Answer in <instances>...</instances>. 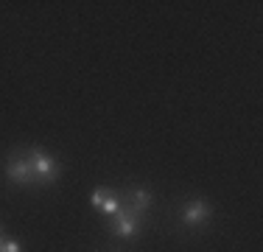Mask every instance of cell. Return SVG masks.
<instances>
[{"instance_id": "cell-5", "label": "cell", "mask_w": 263, "mask_h": 252, "mask_svg": "<svg viewBox=\"0 0 263 252\" xmlns=\"http://www.w3.org/2000/svg\"><path fill=\"white\" fill-rule=\"evenodd\" d=\"M135 202H137V210H146L148 202H152V196H148L146 191H137V193H135Z\"/></svg>"}, {"instance_id": "cell-3", "label": "cell", "mask_w": 263, "mask_h": 252, "mask_svg": "<svg viewBox=\"0 0 263 252\" xmlns=\"http://www.w3.org/2000/svg\"><path fill=\"white\" fill-rule=\"evenodd\" d=\"M182 219H185V224H191V227L204 224V222L210 219V205H208L204 199H193V202H187L185 210H182Z\"/></svg>"}, {"instance_id": "cell-6", "label": "cell", "mask_w": 263, "mask_h": 252, "mask_svg": "<svg viewBox=\"0 0 263 252\" xmlns=\"http://www.w3.org/2000/svg\"><path fill=\"white\" fill-rule=\"evenodd\" d=\"M0 252H20V244L17 241H3L0 244Z\"/></svg>"}, {"instance_id": "cell-2", "label": "cell", "mask_w": 263, "mask_h": 252, "mask_svg": "<svg viewBox=\"0 0 263 252\" xmlns=\"http://www.w3.org/2000/svg\"><path fill=\"white\" fill-rule=\"evenodd\" d=\"M140 213L137 207H121V210L115 213V227H112V236L118 238H132L137 236V230H140Z\"/></svg>"}, {"instance_id": "cell-1", "label": "cell", "mask_w": 263, "mask_h": 252, "mask_svg": "<svg viewBox=\"0 0 263 252\" xmlns=\"http://www.w3.org/2000/svg\"><path fill=\"white\" fill-rule=\"evenodd\" d=\"M11 182H20V185H48L59 176V166H56L53 157H48L45 151L31 149L26 154H14L6 166Z\"/></svg>"}, {"instance_id": "cell-4", "label": "cell", "mask_w": 263, "mask_h": 252, "mask_svg": "<svg viewBox=\"0 0 263 252\" xmlns=\"http://www.w3.org/2000/svg\"><path fill=\"white\" fill-rule=\"evenodd\" d=\"M92 205L101 207L104 213H112V216H115V213L121 210V199H118V196H109L106 191H98L96 196H92Z\"/></svg>"}]
</instances>
